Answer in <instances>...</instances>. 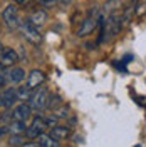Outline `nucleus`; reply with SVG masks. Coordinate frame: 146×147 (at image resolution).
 I'll return each mask as SVG.
<instances>
[{"label": "nucleus", "instance_id": "obj_11", "mask_svg": "<svg viewBox=\"0 0 146 147\" xmlns=\"http://www.w3.org/2000/svg\"><path fill=\"white\" fill-rule=\"evenodd\" d=\"M24 79H25V72H24V69L15 67V69L9 70V82L10 84H18V82H22Z\"/></svg>", "mask_w": 146, "mask_h": 147}, {"label": "nucleus", "instance_id": "obj_13", "mask_svg": "<svg viewBox=\"0 0 146 147\" xmlns=\"http://www.w3.org/2000/svg\"><path fill=\"white\" fill-rule=\"evenodd\" d=\"M50 136H52L55 140H64V139L69 136V127H62V125L50 127Z\"/></svg>", "mask_w": 146, "mask_h": 147}, {"label": "nucleus", "instance_id": "obj_19", "mask_svg": "<svg viewBox=\"0 0 146 147\" xmlns=\"http://www.w3.org/2000/svg\"><path fill=\"white\" fill-rule=\"evenodd\" d=\"M46 124L47 127H55V124H57V117H49V119H46Z\"/></svg>", "mask_w": 146, "mask_h": 147}, {"label": "nucleus", "instance_id": "obj_21", "mask_svg": "<svg viewBox=\"0 0 146 147\" xmlns=\"http://www.w3.org/2000/svg\"><path fill=\"white\" fill-rule=\"evenodd\" d=\"M22 147H40V146H39V142H29V144H24Z\"/></svg>", "mask_w": 146, "mask_h": 147}, {"label": "nucleus", "instance_id": "obj_1", "mask_svg": "<svg viewBox=\"0 0 146 147\" xmlns=\"http://www.w3.org/2000/svg\"><path fill=\"white\" fill-rule=\"evenodd\" d=\"M123 27V17H119L118 13H113L108 20H106V25L104 28L101 30V37H99V42H104L106 40H111L119 34V30Z\"/></svg>", "mask_w": 146, "mask_h": 147}, {"label": "nucleus", "instance_id": "obj_24", "mask_svg": "<svg viewBox=\"0 0 146 147\" xmlns=\"http://www.w3.org/2000/svg\"><path fill=\"white\" fill-rule=\"evenodd\" d=\"M134 147H141V146H139V144H138V146H134Z\"/></svg>", "mask_w": 146, "mask_h": 147}, {"label": "nucleus", "instance_id": "obj_23", "mask_svg": "<svg viewBox=\"0 0 146 147\" xmlns=\"http://www.w3.org/2000/svg\"><path fill=\"white\" fill-rule=\"evenodd\" d=\"M3 107V97H2V94H0V109Z\"/></svg>", "mask_w": 146, "mask_h": 147}, {"label": "nucleus", "instance_id": "obj_12", "mask_svg": "<svg viewBox=\"0 0 146 147\" xmlns=\"http://www.w3.org/2000/svg\"><path fill=\"white\" fill-rule=\"evenodd\" d=\"M37 139L40 147H59V140H55L50 134H40Z\"/></svg>", "mask_w": 146, "mask_h": 147}, {"label": "nucleus", "instance_id": "obj_2", "mask_svg": "<svg viewBox=\"0 0 146 147\" xmlns=\"http://www.w3.org/2000/svg\"><path fill=\"white\" fill-rule=\"evenodd\" d=\"M20 28H22V34H24V37L27 38L29 42H32V44H40L42 35H40L39 25H35L30 18L22 20V22H20Z\"/></svg>", "mask_w": 146, "mask_h": 147}, {"label": "nucleus", "instance_id": "obj_5", "mask_svg": "<svg viewBox=\"0 0 146 147\" xmlns=\"http://www.w3.org/2000/svg\"><path fill=\"white\" fill-rule=\"evenodd\" d=\"M46 129H47V124H46V119L44 117H34L32 124L25 130V136L29 139H37L40 134H44Z\"/></svg>", "mask_w": 146, "mask_h": 147}, {"label": "nucleus", "instance_id": "obj_16", "mask_svg": "<svg viewBox=\"0 0 146 147\" xmlns=\"http://www.w3.org/2000/svg\"><path fill=\"white\" fill-rule=\"evenodd\" d=\"M30 95H32V89H29L27 85H25V87H18V89H17L18 100H29V99H30Z\"/></svg>", "mask_w": 146, "mask_h": 147}, {"label": "nucleus", "instance_id": "obj_17", "mask_svg": "<svg viewBox=\"0 0 146 147\" xmlns=\"http://www.w3.org/2000/svg\"><path fill=\"white\" fill-rule=\"evenodd\" d=\"M9 144H10L12 147H15V146H24V136H22V134H12V136H10Z\"/></svg>", "mask_w": 146, "mask_h": 147}, {"label": "nucleus", "instance_id": "obj_20", "mask_svg": "<svg viewBox=\"0 0 146 147\" xmlns=\"http://www.w3.org/2000/svg\"><path fill=\"white\" fill-rule=\"evenodd\" d=\"M40 3H42L44 7H52L55 3H59V0H40Z\"/></svg>", "mask_w": 146, "mask_h": 147}, {"label": "nucleus", "instance_id": "obj_22", "mask_svg": "<svg viewBox=\"0 0 146 147\" xmlns=\"http://www.w3.org/2000/svg\"><path fill=\"white\" fill-rule=\"evenodd\" d=\"M15 2H17L18 5H29L30 3V0H15Z\"/></svg>", "mask_w": 146, "mask_h": 147}, {"label": "nucleus", "instance_id": "obj_4", "mask_svg": "<svg viewBox=\"0 0 146 147\" xmlns=\"http://www.w3.org/2000/svg\"><path fill=\"white\" fill-rule=\"evenodd\" d=\"M3 22L5 25L10 28V30H15V28L20 25V20H18V9L15 5H7L5 10H3Z\"/></svg>", "mask_w": 146, "mask_h": 147}, {"label": "nucleus", "instance_id": "obj_3", "mask_svg": "<svg viewBox=\"0 0 146 147\" xmlns=\"http://www.w3.org/2000/svg\"><path fill=\"white\" fill-rule=\"evenodd\" d=\"M47 100H49V90L46 87H37L35 90H32V95L29 99V104L30 107L35 110H42L47 107Z\"/></svg>", "mask_w": 146, "mask_h": 147}, {"label": "nucleus", "instance_id": "obj_15", "mask_svg": "<svg viewBox=\"0 0 146 147\" xmlns=\"http://www.w3.org/2000/svg\"><path fill=\"white\" fill-rule=\"evenodd\" d=\"M46 18H47V15H46V12H44V10H37V12L32 13L30 20H32L35 25H42V24L46 22Z\"/></svg>", "mask_w": 146, "mask_h": 147}, {"label": "nucleus", "instance_id": "obj_10", "mask_svg": "<svg viewBox=\"0 0 146 147\" xmlns=\"http://www.w3.org/2000/svg\"><path fill=\"white\" fill-rule=\"evenodd\" d=\"M2 97H3V107H5V109H10V107L18 100L17 89H7V90L2 94Z\"/></svg>", "mask_w": 146, "mask_h": 147}, {"label": "nucleus", "instance_id": "obj_18", "mask_svg": "<svg viewBox=\"0 0 146 147\" xmlns=\"http://www.w3.org/2000/svg\"><path fill=\"white\" fill-rule=\"evenodd\" d=\"M9 132H10L9 125H3V124H0V139H2V137H5V136H7Z\"/></svg>", "mask_w": 146, "mask_h": 147}, {"label": "nucleus", "instance_id": "obj_8", "mask_svg": "<svg viewBox=\"0 0 146 147\" xmlns=\"http://www.w3.org/2000/svg\"><path fill=\"white\" fill-rule=\"evenodd\" d=\"M14 119L15 120H29L30 117H32V107H30V104H20V105H17L15 107V110H14Z\"/></svg>", "mask_w": 146, "mask_h": 147}, {"label": "nucleus", "instance_id": "obj_14", "mask_svg": "<svg viewBox=\"0 0 146 147\" xmlns=\"http://www.w3.org/2000/svg\"><path fill=\"white\" fill-rule=\"evenodd\" d=\"M10 129V134H25V130H27V125H25V122L24 120H15L9 125Z\"/></svg>", "mask_w": 146, "mask_h": 147}, {"label": "nucleus", "instance_id": "obj_7", "mask_svg": "<svg viewBox=\"0 0 146 147\" xmlns=\"http://www.w3.org/2000/svg\"><path fill=\"white\" fill-rule=\"evenodd\" d=\"M44 80H46V75H44V72L42 70H32V72L29 74L27 77V85L29 89H32V90H35L37 87H40L42 84H44Z\"/></svg>", "mask_w": 146, "mask_h": 147}, {"label": "nucleus", "instance_id": "obj_6", "mask_svg": "<svg viewBox=\"0 0 146 147\" xmlns=\"http://www.w3.org/2000/svg\"><path fill=\"white\" fill-rule=\"evenodd\" d=\"M17 62H18V55L15 50H12V49H2V52H0V65L12 67Z\"/></svg>", "mask_w": 146, "mask_h": 147}, {"label": "nucleus", "instance_id": "obj_9", "mask_svg": "<svg viewBox=\"0 0 146 147\" xmlns=\"http://www.w3.org/2000/svg\"><path fill=\"white\" fill-rule=\"evenodd\" d=\"M98 20H99V18H96V17H87L84 22H82L81 28H79V32H77V35L84 37V35H87V34H92L94 28H96V25H98Z\"/></svg>", "mask_w": 146, "mask_h": 147}]
</instances>
